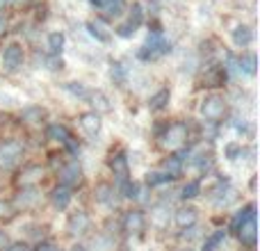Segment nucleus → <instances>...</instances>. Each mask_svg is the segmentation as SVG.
<instances>
[{
  "mask_svg": "<svg viewBox=\"0 0 260 251\" xmlns=\"http://www.w3.org/2000/svg\"><path fill=\"white\" fill-rule=\"evenodd\" d=\"M69 251H87V247L82 242H76V244H71V247H69Z\"/></svg>",
  "mask_w": 260,
  "mask_h": 251,
  "instance_id": "obj_44",
  "label": "nucleus"
},
{
  "mask_svg": "<svg viewBox=\"0 0 260 251\" xmlns=\"http://www.w3.org/2000/svg\"><path fill=\"white\" fill-rule=\"evenodd\" d=\"M199 114H201L203 123L224 125V121H229V117H231L229 101L219 91H208L201 99V103H199Z\"/></svg>",
  "mask_w": 260,
  "mask_h": 251,
  "instance_id": "obj_2",
  "label": "nucleus"
},
{
  "mask_svg": "<svg viewBox=\"0 0 260 251\" xmlns=\"http://www.w3.org/2000/svg\"><path fill=\"white\" fill-rule=\"evenodd\" d=\"M0 62H3L5 73L21 71L23 64H25V48H23L21 41H9V44H5L3 53H0Z\"/></svg>",
  "mask_w": 260,
  "mask_h": 251,
  "instance_id": "obj_13",
  "label": "nucleus"
},
{
  "mask_svg": "<svg viewBox=\"0 0 260 251\" xmlns=\"http://www.w3.org/2000/svg\"><path fill=\"white\" fill-rule=\"evenodd\" d=\"M224 158L229 160H238V158H244V146L242 142H229L224 146Z\"/></svg>",
  "mask_w": 260,
  "mask_h": 251,
  "instance_id": "obj_37",
  "label": "nucleus"
},
{
  "mask_svg": "<svg viewBox=\"0 0 260 251\" xmlns=\"http://www.w3.org/2000/svg\"><path fill=\"white\" fill-rule=\"evenodd\" d=\"M89 5L91 7H96V9H101V0H89Z\"/></svg>",
  "mask_w": 260,
  "mask_h": 251,
  "instance_id": "obj_46",
  "label": "nucleus"
},
{
  "mask_svg": "<svg viewBox=\"0 0 260 251\" xmlns=\"http://www.w3.org/2000/svg\"><path fill=\"white\" fill-rule=\"evenodd\" d=\"M12 242H14V240L9 238V233L3 229V226H0V251H5V249H7Z\"/></svg>",
  "mask_w": 260,
  "mask_h": 251,
  "instance_id": "obj_42",
  "label": "nucleus"
},
{
  "mask_svg": "<svg viewBox=\"0 0 260 251\" xmlns=\"http://www.w3.org/2000/svg\"><path fill=\"white\" fill-rule=\"evenodd\" d=\"M226 229L224 226H219V229H215L212 233H208L206 238H203V244H201V251H219V247L224 244L226 240Z\"/></svg>",
  "mask_w": 260,
  "mask_h": 251,
  "instance_id": "obj_28",
  "label": "nucleus"
},
{
  "mask_svg": "<svg viewBox=\"0 0 260 251\" xmlns=\"http://www.w3.org/2000/svg\"><path fill=\"white\" fill-rule=\"evenodd\" d=\"M169 53H171V41L167 39L165 35H153V32H148L146 41H144L137 50V59L148 64V62H157L160 57H165V55H169Z\"/></svg>",
  "mask_w": 260,
  "mask_h": 251,
  "instance_id": "obj_9",
  "label": "nucleus"
},
{
  "mask_svg": "<svg viewBox=\"0 0 260 251\" xmlns=\"http://www.w3.org/2000/svg\"><path fill=\"white\" fill-rule=\"evenodd\" d=\"M169 103H171V89L169 87H160L155 94L148 96V110L155 112V114L165 112V110L169 108Z\"/></svg>",
  "mask_w": 260,
  "mask_h": 251,
  "instance_id": "obj_25",
  "label": "nucleus"
},
{
  "mask_svg": "<svg viewBox=\"0 0 260 251\" xmlns=\"http://www.w3.org/2000/svg\"><path fill=\"white\" fill-rule=\"evenodd\" d=\"M94 203L110 212L117 210L119 203H121V197H119V192L114 190L112 180H99V183L94 185Z\"/></svg>",
  "mask_w": 260,
  "mask_h": 251,
  "instance_id": "obj_16",
  "label": "nucleus"
},
{
  "mask_svg": "<svg viewBox=\"0 0 260 251\" xmlns=\"http://www.w3.org/2000/svg\"><path fill=\"white\" fill-rule=\"evenodd\" d=\"M87 103H91V108H94L96 114H103V112H110V110H112V105H110V99L101 89H96V91L91 89L89 101H87Z\"/></svg>",
  "mask_w": 260,
  "mask_h": 251,
  "instance_id": "obj_32",
  "label": "nucleus"
},
{
  "mask_svg": "<svg viewBox=\"0 0 260 251\" xmlns=\"http://www.w3.org/2000/svg\"><path fill=\"white\" fill-rule=\"evenodd\" d=\"M87 30H89V35L94 37L96 41H101V44H108V41H110V35H105V32H101L99 23L89 21V23H87Z\"/></svg>",
  "mask_w": 260,
  "mask_h": 251,
  "instance_id": "obj_38",
  "label": "nucleus"
},
{
  "mask_svg": "<svg viewBox=\"0 0 260 251\" xmlns=\"http://www.w3.org/2000/svg\"><path fill=\"white\" fill-rule=\"evenodd\" d=\"M18 217V212L14 210L12 201L9 199H0V224H9Z\"/></svg>",
  "mask_w": 260,
  "mask_h": 251,
  "instance_id": "obj_36",
  "label": "nucleus"
},
{
  "mask_svg": "<svg viewBox=\"0 0 260 251\" xmlns=\"http://www.w3.org/2000/svg\"><path fill=\"white\" fill-rule=\"evenodd\" d=\"M155 139L162 151L176 153V151H180V148L189 146V144L199 137L192 135V123L189 121H183V119H174V121L162 119V123L155 125Z\"/></svg>",
  "mask_w": 260,
  "mask_h": 251,
  "instance_id": "obj_1",
  "label": "nucleus"
},
{
  "mask_svg": "<svg viewBox=\"0 0 260 251\" xmlns=\"http://www.w3.org/2000/svg\"><path fill=\"white\" fill-rule=\"evenodd\" d=\"M101 12L105 18H119L126 12V0H101Z\"/></svg>",
  "mask_w": 260,
  "mask_h": 251,
  "instance_id": "obj_31",
  "label": "nucleus"
},
{
  "mask_svg": "<svg viewBox=\"0 0 260 251\" xmlns=\"http://www.w3.org/2000/svg\"><path fill=\"white\" fill-rule=\"evenodd\" d=\"M258 73V55L253 50H242L235 55V76L253 78Z\"/></svg>",
  "mask_w": 260,
  "mask_h": 251,
  "instance_id": "obj_20",
  "label": "nucleus"
},
{
  "mask_svg": "<svg viewBox=\"0 0 260 251\" xmlns=\"http://www.w3.org/2000/svg\"><path fill=\"white\" fill-rule=\"evenodd\" d=\"M91 229H94V219H91V215L85 210V208H78V210L69 212L67 233L71 235V238H76V240L85 238V235L91 233Z\"/></svg>",
  "mask_w": 260,
  "mask_h": 251,
  "instance_id": "obj_14",
  "label": "nucleus"
},
{
  "mask_svg": "<svg viewBox=\"0 0 260 251\" xmlns=\"http://www.w3.org/2000/svg\"><path fill=\"white\" fill-rule=\"evenodd\" d=\"M108 169L112 174V183H121L126 178H133L130 176V160H128V153L123 146H112L108 153Z\"/></svg>",
  "mask_w": 260,
  "mask_h": 251,
  "instance_id": "obj_12",
  "label": "nucleus"
},
{
  "mask_svg": "<svg viewBox=\"0 0 260 251\" xmlns=\"http://www.w3.org/2000/svg\"><path fill=\"white\" fill-rule=\"evenodd\" d=\"M5 251H35V244L27 242V240H18V242H12Z\"/></svg>",
  "mask_w": 260,
  "mask_h": 251,
  "instance_id": "obj_40",
  "label": "nucleus"
},
{
  "mask_svg": "<svg viewBox=\"0 0 260 251\" xmlns=\"http://www.w3.org/2000/svg\"><path fill=\"white\" fill-rule=\"evenodd\" d=\"M48 55L50 57H59L64 50V35L62 32H50L48 35Z\"/></svg>",
  "mask_w": 260,
  "mask_h": 251,
  "instance_id": "obj_34",
  "label": "nucleus"
},
{
  "mask_svg": "<svg viewBox=\"0 0 260 251\" xmlns=\"http://www.w3.org/2000/svg\"><path fill=\"white\" fill-rule=\"evenodd\" d=\"M9 5V0H0V12H5V7Z\"/></svg>",
  "mask_w": 260,
  "mask_h": 251,
  "instance_id": "obj_48",
  "label": "nucleus"
},
{
  "mask_svg": "<svg viewBox=\"0 0 260 251\" xmlns=\"http://www.w3.org/2000/svg\"><path fill=\"white\" fill-rule=\"evenodd\" d=\"M9 201H12L14 210L18 215H23V212H37L39 206L44 203V192H41V187H23V190H16Z\"/></svg>",
  "mask_w": 260,
  "mask_h": 251,
  "instance_id": "obj_11",
  "label": "nucleus"
},
{
  "mask_svg": "<svg viewBox=\"0 0 260 251\" xmlns=\"http://www.w3.org/2000/svg\"><path fill=\"white\" fill-rule=\"evenodd\" d=\"M206 197H208V201L212 203L215 210H229V208L238 201V190H235V185L231 183L229 176L219 174L215 180V185L206 192Z\"/></svg>",
  "mask_w": 260,
  "mask_h": 251,
  "instance_id": "obj_6",
  "label": "nucleus"
},
{
  "mask_svg": "<svg viewBox=\"0 0 260 251\" xmlns=\"http://www.w3.org/2000/svg\"><path fill=\"white\" fill-rule=\"evenodd\" d=\"M21 123L41 130L46 123H48V112H46V108H41V105H35V103L25 105V108L21 110Z\"/></svg>",
  "mask_w": 260,
  "mask_h": 251,
  "instance_id": "obj_21",
  "label": "nucleus"
},
{
  "mask_svg": "<svg viewBox=\"0 0 260 251\" xmlns=\"http://www.w3.org/2000/svg\"><path fill=\"white\" fill-rule=\"evenodd\" d=\"M249 187H251V192H256V176L251 178V183H249Z\"/></svg>",
  "mask_w": 260,
  "mask_h": 251,
  "instance_id": "obj_47",
  "label": "nucleus"
},
{
  "mask_svg": "<svg viewBox=\"0 0 260 251\" xmlns=\"http://www.w3.org/2000/svg\"><path fill=\"white\" fill-rule=\"evenodd\" d=\"M53 174H55V183L64 185V187L73 190V192L80 190L82 183H85V169H82V162L78 158H67Z\"/></svg>",
  "mask_w": 260,
  "mask_h": 251,
  "instance_id": "obj_7",
  "label": "nucleus"
},
{
  "mask_svg": "<svg viewBox=\"0 0 260 251\" xmlns=\"http://www.w3.org/2000/svg\"><path fill=\"white\" fill-rule=\"evenodd\" d=\"M135 32H137V30H135V27L130 25L128 21H126V23H121V25H117V27H114V35H117V37H121V39H130V37H135Z\"/></svg>",
  "mask_w": 260,
  "mask_h": 251,
  "instance_id": "obj_39",
  "label": "nucleus"
},
{
  "mask_svg": "<svg viewBox=\"0 0 260 251\" xmlns=\"http://www.w3.org/2000/svg\"><path fill=\"white\" fill-rule=\"evenodd\" d=\"M128 67L123 62H112L110 64V80L114 82V87H126L128 85Z\"/></svg>",
  "mask_w": 260,
  "mask_h": 251,
  "instance_id": "obj_30",
  "label": "nucleus"
},
{
  "mask_svg": "<svg viewBox=\"0 0 260 251\" xmlns=\"http://www.w3.org/2000/svg\"><path fill=\"white\" fill-rule=\"evenodd\" d=\"M128 23L135 27V30H139V27L144 25V7H142V3H133L128 7Z\"/></svg>",
  "mask_w": 260,
  "mask_h": 251,
  "instance_id": "obj_35",
  "label": "nucleus"
},
{
  "mask_svg": "<svg viewBox=\"0 0 260 251\" xmlns=\"http://www.w3.org/2000/svg\"><path fill=\"white\" fill-rule=\"evenodd\" d=\"M229 80H231V76L224 69V64L208 59V62H203V67L199 69L197 87L199 89H208V91H219L221 87H226Z\"/></svg>",
  "mask_w": 260,
  "mask_h": 251,
  "instance_id": "obj_5",
  "label": "nucleus"
},
{
  "mask_svg": "<svg viewBox=\"0 0 260 251\" xmlns=\"http://www.w3.org/2000/svg\"><path fill=\"white\" fill-rule=\"evenodd\" d=\"M176 194H178V199L183 203H189V201H194V199H199L203 194V178H187Z\"/></svg>",
  "mask_w": 260,
  "mask_h": 251,
  "instance_id": "obj_23",
  "label": "nucleus"
},
{
  "mask_svg": "<svg viewBox=\"0 0 260 251\" xmlns=\"http://www.w3.org/2000/svg\"><path fill=\"white\" fill-rule=\"evenodd\" d=\"M119 229H101L96 233H89V242L85 244L87 251H117L121 247L119 242Z\"/></svg>",
  "mask_w": 260,
  "mask_h": 251,
  "instance_id": "obj_15",
  "label": "nucleus"
},
{
  "mask_svg": "<svg viewBox=\"0 0 260 251\" xmlns=\"http://www.w3.org/2000/svg\"><path fill=\"white\" fill-rule=\"evenodd\" d=\"M203 233H201V226H189V229H180L178 233H176V240L180 242V247H192L197 240H201Z\"/></svg>",
  "mask_w": 260,
  "mask_h": 251,
  "instance_id": "obj_29",
  "label": "nucleus"
},
{
  "mask_svg": "<svg viewBox=\"0 0 260 251\" xmlns=\"http://www.w3.org/2000/svg\"><path fill=\"white\" fill-rule=\"evenodd\" d=\"M78 123H80V130L87 135V137H96V135L101 133V114H96L94 110H87V112H82L80 117H78Z\"/></svg>",
  "mask_w": 260,
  "mask_h": 251,
  "instance_id": "obj_24",
  "label": "nucleus"
},
{
  "mask_svg": "<svg viewBox=\"0 0 260 251\" xmlns=\"http://www.w3.org/2000/svg\"><path fill=\"white\" fill-rule=\"evenodd\" d=\"M35 251H62L53 240H41V242L35 244Z\"/></svg>",
  "mask_w": 260,
  "mask_h": 251,
  "instance_id": "obj_41",
  "label": "nucleus"
},
{
  "mask_svg": "<svg viewBox=\"0 0 260 251\" xmlns=\"http://www.w3.org/2000/svg\"><path fill=\"white\" fill-rule=\"evenodd\" d=\"M171 222L176 224V229H189V226L199 224V210L192 206V203H180L178 208H174L171 212Z\"/></svg>",
  "mask_w": 260,
  "mask_h": 251,
  "instance_id": "obj_19",
  "label": "nucleus"
},
{
  "mask_svg": "<svg viewBox=\"0 0 260 251\" xmlns=\"http://www.w3.org/2000/svg\"><path fill=\"white\" fill-rule=\"evenodd\" d=\"M176 251H197V249H192V247H178Z\"/></svg>",
  "mask_w": 260,
  "mask_h": 251,
  "instance_id": "obj_49",
  "label": "nucleus"
},
{
  "mask_svg": "<svg viewBox=\"0 0 260 251\" xmlns=\"http://www.w3.org/2000/svg\"><path fill=\"white\" fill-rule=\"evenodd\" d=\"M146 229H148V219H146V210H144V208L135 206V208L123 210L121 219H119V233L139 238V235H144Z\"/></svg>",
  "mask_w": 260,
  "mask_h": 251,
  "instance_id": "obj_10",
  "label": "nucleus"
},
{
  "mask_svg": "<svg viewBox=\"0 0 260 251\" xmlns=\"http://www.w3.org/2000/svg\"><path fill=\"white\" fill-rule=\"evenodd\" d=\"M73 197H76V192H73V190H69V187H64V185L55 183L53 187H50V192H48V203L53 206V210L67 212L69 208H71V203H73Z\"/></svg>",
  "mask_w": 260,
  "mask_h": 251,
  "instance_id": "obj_18",
  "label": "nucleus"
},
{
  "mask_svg": "<svg viewBox=\"0 0 260 251\" xmlns=\"http://www.w3.org/2000/svg\"><path fill=\"white\" fill-rule=\"evenodd\" d=\"M235 238H238L240 247L247 249V251H253L258 247V219L256 217H251V219H247L244 224L238 226V231H235Z\"/></svg>",
  "mask_w": 260,
  "mask_h": 251,
  "instance_id": "obj_17",
  "label": "nucleus"
},
{
  "mask_svg": "<svg viewBox=\"0 0 260 251\" xmlns=\"http://www.w3.org/2000/svg\"><path fill=\"white\" fill-rule=\"evenodd\" d=\"M9 3H12V5H16V7H21V5H23V7H25V5H30L32 0H9Z\"/></svg>",
  "mask_w": 260,
  "mask_h": 251,
  "instance_id": "obj_45",
  "label": "nucleus"
},
{
  "mask_svg": "<svg viewBox=\"0 0 260 251\" xmlns=\"http://www.w3.org/2000/svg\"><path fill=\"white\" fill-rule=\"evenodd\" d=\"M231 37H233V44L238 46L240 50H247L249 46L253 44V39H256V35H253V27H249V25H238Z\"/></svg>",
  "mask_w": 260,
  "mask_h": 251,
  "instance_id": "obj_27",
  "label": "nucleus"
},
{
  "mask_svg": "<svg viewBox=\"0 0 260 251\" xmlns=\"http://www.w3.org/2000/svg\"><path fill=\"white\" fill-rule=\"evenodd\" d=\"M7 30H9V21H7V16H3V14H0V37L7 35Z\"/></svg>",
  "mask_w": 260,
  "mask_h": 251,
  "instance_id": "obj_43",
  "label": "nucleus"
},
{
  "mask_svg": "<svg viewBox=\"0 0 260 251\" xmlns=\"http://www.w3.org/2000/svg\"><path fill=\"white\" fill-rule=\"evenodd\" d=\"M251 217H258V206H256V201L244 203L242 208H238V210L233 212V217H231V222H229V229H226V233H235V231H238V226L244 224L247 219H251Z\"/></svg>",
  "mask_w": 260,
  "mask_h": 251,
  "instance_id": "obj_22",
  "label": "nucleus"
},
{
  "mask_svg": "<svg viewBox=\"0 0 260 251\" xmlns=\"http://www.w3.org/2000/svg\"><path fill=\"white\" fill-rule=\"evenodd\" d=\"M44 137L48 139V142L57 144L69 158H78V153H80V142H78L76 135L71 133V128L62 121H48L44 125Z\"/></svg>",
  "mask_w": 260,
  "mask_h": 251,
  "instance_id": "obj_4",
  "label": "nucleus"
},
{
  "mask_svg": "<svg viewBox=\"0 0 260 251\" xmlns=\"http://www.w3.org/2000/svg\"><path fill=\"white\" fill-rule=\"evenodd\" d=\"M176 180L171 178V176H167L162 169H153V171H146V176H144V185H146V190H160V187H167V185H174Z\"/></svg>",
  "mask_w": 260,
  "mask_h": 251,
  "instance_id": "obj_26",
  "label": "nucleus"
},
{
  "mask_svg": "<svg viewBox=\"0 0 260 251\" xmlns=\"http://www.w3.org/2000/svg\"><path fill=\"white\" fill-rule=\"evenodd\" d=\"M27 146L25 139L5 137L0 139V174H14L25 162Z\"/></svg>",
  "mask_w": 260,
  "mask_h": 251,
  "instance_id": "obj_3",
  "label": "nucleus"
},
{
  "mask_svg": "<svg viewBox=\"0 0 260 251\" xmlns=\"http://www.w3.org/2000/svg\"><path fill=\"white\" fill-rule=\"evenodd\" d=\"M62 89L78 101H89V94H91V89L85 85V82H64Z\"/></svg>",
  "mask_w": 260,
  "mask_h": 251,
  "instance_id": "obj_33",
  "label": "nucleus"
},
{
  "mask_svg": "<svg viewBox=\"0 0 260 251\" xmlns=\"http://www.w3.org/2000/svg\"><path fill=\"white\" fill-rule=\"evenodd\" d=\"M48 167L41 162H23L16 171H14V187H41V183L46 180Z\"/></svg>",
  "mask_w": 260,
  "mask_h": 251,
  "instance_id": "obj_8",
  "label": "nucleus"
}]
</instances>
